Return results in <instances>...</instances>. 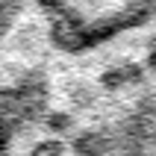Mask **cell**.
<instances>
[{
  "mask_svg": "<svg viewBox=\"0 0 156 156\" xmlns=\"http://www.w3.org/2000/svg\"><path fill=\"white\" fill-rule=\"evenodd\" d=\"M156 0H38L62 35L80 44L106 41L139 24Z\"/></svg>",
  "mask_w": 156,
  "mask_h": 156,
  "instance_id": "6da1fadb",
  "label": "cell"
},
{
  "mask_svg": "<svg viewBox=\"0 0 156 156\" xmlns=\"http://www.w3.org/2000/svg\"><path fill=\"white\" fill-rule=\"evenodd\" d=\"M21 3H24V0H0V38L9 33L12 21L18 18V12H21Z\"/></svg>",
  "mask_w": 156,
  "mask_h": 156,
  "instance_id": "7a4b0ae2",
  "label": "cell"
}]
</instances>
